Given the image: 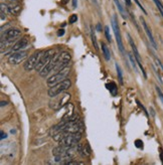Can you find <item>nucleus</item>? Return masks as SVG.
I'll list each match as a JSON object with an SVG mask.
<instances>
[{
  "mask_svg": "<svg viewBox=\"0 0 163 165\" xmlns=\"http://www.w3.org/2000/svg\"><path fill=\"white\" fill-rule=\"evenodd\" d=\"M116 71H117V75H118V80H119V83L121 85H123L124 82H123V72L122 70H121V68L118 64H116Z\"/></svg>",
  "mask_w": 163,
  "mask_h": 165,
  "instance_id": "nucleus-17",
  "label": "nucleus"
},
{
  "mask_svg": "<svg viewBox=\"0 0 163 165\" xmlns=\"http://www.w3.org/2000/svg\"><path fill=\"white\" fill-rule=\"evenodd\" d=\"M78 6V3H77V0H73V8H77Z\"/></svg>",
  "mask_w": 163,
  "mask_h": 165,
  "instance_id": "nucleus-33",
  "label": "nucleus"
},
{
  "mask_svg": "<svg viewBox=\"0 0 163 165\" xmlns=\"http://www.w3.org/2000/svg\"><path fill=\"white\" fill-rule=\"evenodd\" d=\"M77 21H78V15H77V14L71 15V17H70V19H69L70 24H74V23H75Z\"/></svg>",
  "mask_w": 163,
  "mask_h": 165,
  "instance_id": "nucleus-24",
  "label": "nucleus"
},
{
  "mask_svg": "<svg viewBox=\"0 0 163 165\" xmlns=\"http://www.w3.org/2000/svg\"><path fill=\"white\" fill-rule=\"evenodd\" d=\"M160 158H161V161H162V163H163V153H160Z\"/></svg>",
  "mask_w": 163,
  "mask_h": 165,
  "instance_id": "nucleus-38",
  "label": "nucleus"
},
{
  "mask_svg": "<svg viewBox=\"0 0 163 165\" xmlns=\"http://www.w3.org/2000/svg\"><path fill=\"white\" fill-rule=\"evenodd\" d=\"M125 2L128 6H131V0H125Z\"/></svg>",
  "mask_w": 163,
  "mask_h": 165,
  "instance_id": "nucleus-35",
  "label": "nucleus"
},
{
  "mask_svg": "<svg viewBox=\"0 0 163 165\" xmlns=\"http://www.w3.org/2000/svg\"><path fill=\"white\" fill-rule=\"evenodd\" d=\"M7 10H8V13H10L11 15L17 16L21 11V6L17 2H10L9 4H7Z\"/></svg>",
  "mask_w": 163,
  "mask_h": 165,
  "instance_id": "nucleus-13",
  "label": "nucleus"
},
{
  "mask_svg": "<svg viewBox=\"0 0 163 165\" xmlns=\"http://www.w3.org/2000/svg\"><path fill=\"white\" fill-rule=\"evenodd\" d=\"M155 61H156V63H157V64H158V66H159V67H160V68H161V70L163 71V64H161V61H160V60H159L157 59V57H155Z\"/></svg>",
  "mask_w": 163,
  "mask_h": 165,
  "instance_id": "nucleus-29",
  "label": "nucleus"
},
{
  "mask_svg": "<svg viewBox=\"0 0 163 165\" xmlns=\"http://www.w3.org/2000/svg\"><path fill=\"white\" fill-rule=\"evenodd\" d=\"M140 21H141V23H142V25H143V28H144V30H145V33L147 34V36H148L151 44L153 45L154 48H157V44H156V43H155V39H154V37H153L152 31H151V29L149 28L148 24L146 23V21L144 20L143 17H140Z\"/></svg>",
  "mask_w": 163,
  "mask_h": 165,
  "instance_id": "nucleus-12",
  "label": "nucleus"
},
{
  "mask_svg": "<svg viewBox=\"0 0 163 165\" xmlns=\"http://www.w3.org/2000/svg\"><path fill=\"white\" fill-rule=\"evenodd\" d=\"M112 27H113V30H114V34H115L117 45H118V47H119V51L121 52L122 55H125L124 44H123V41H122V37H121L120 28H119V25H118V20H117L116 16H113V18H112Z\"/></svg>",
  "mask_w": 163,
  "mask_h": 165,
  "instance_id": "nucleus-7",
  "label": "nucleus"
},
{
  "mask_svg": "<svg viewBox=\"0 0 163 165\" xmlns=\"http://www.w3.org/2000/svg\"><path fill=\"white\" fill-rule=\"evenodd\" d=\"M93 1H94L95 3H97V0H93Z\"/></svg>",
  "mask_w": 163,
  "mask_h": 165,
  "instance_id": "nucleus-41",
  "label": "nucleus"
},
{
  "mask_svg": "<svg viewBox=\"0 0 163 165\" xmlns=\"http://www.w3.org/2000/svg\"><path fill=\"white\" fill-rule=\"evenodd\" d=\"M7 138V134L6 133H4L3 131H1V140H3V139H6Z\"/></svg>",
  "mask_w": 163,
  "mask_h": 165,
  "instance_id": "nucleus-31",
  "label": "nucleus"
},
{
  "mask_svg": "<svg viewBox=\"0 0 163 165\" xmlns=\"http://www.w3.org/2000/svg\"><path fill=\"white\" fill-rule=\"evenodd\" d=\"M67 2V0H63V1H62V3H63V4H66Z\"/></svg>",
  "mask_w": 163,
  "mask_h": 165,
  "instance_id": "nucleus-40",
  "label": "nucleus"
},
{
  "mask_svg": "<svg viewBox=\"0 0 163 165\" xmlns=\"http://www.w3.org/2000/svg\"><path fill=\"white\" fill-rule=\"evenodd\" d=\"M155 88H156V92L158 94V97H159V99H160V101L162 102V104H163V93H162V91L160 90V88H159L158 86H156Z\"/></svg>",
  "mask_w": 163,
  "mask_h": 165,
  "instance_id": "nucleus-25",
  "label": "nucleus"
},
{
  "mask_svg": "<svg viewBox=\"0 0 163 165\" xmlns=\"http://www.w3.org/2000/svg\"><path fill=\"white\" fill-rule=\"evenodd\" d=\"M8 1H10V2H18L19 0H8Z\"/></svg>",
  "mask_w": 163,
  "mask_h": 165,
  "instance_id": "nucleus-39",
  "label": "nucleus"
},
{
  "mask_svg": "<svg viewBox=\"0 0 163 165\" xmlns=\"http://www.w3.org/2000/svg\"><path fill=\"white\" fill-rule=\"evenodd\" d=\"M107 88H108V90L110 91V93H111L113 96H116L117 93H118V88H117L116 86V84L115 83H110L107 85Z\"/></svg>",
  "mask_w": 163,
  "mask_h": 165,
  "instance_id": "nucleus-16",
  "label": "nucleus"
},
{
  "mask_svg": "<svg viewBox=\"0 0 163 165\" xmlns=\"http://www.w3.org/2000/svg\"><path fill=\"white\" fill-rule=\"evenodd\" d=\"M66 164H67V165H75V164H83L82 162H78V161H67L66 162Z\"/></svg>",
  "mask_w": 163,
  "mask_h": 165,
  "instance_id": "nucleus-28",
  "label": "nucleus"
},
{
  "mask_svg": "<svg viewBox=\"0 0 163 165\" xmlns=\"http://www.w3.org/2000/svg\"><path fill=\"white\" fill-rule=\"evenodd\" d=\"M134 1H135L136 3H137V5L139 6V8H140V9H141V10L143 11V12H144V13H145V14H147V12H146V10H145V9H144V7H143V6L141 5V3H140V2L138 1V0H134Z\"/></svg>",
  "mask_w": 163,
  "mask_h": 165,
  "instance_id": "nucleus-27",
  "label": "nucleus"
},
{
  "mask_svg": "<svg viewBox=\"0 0 163 165\" xmlns=\"http://www.w3.org/2000/svg\"><path fill=\"white\" fill-rule=\"evenodd\" d=\"M135 145H136V147H138V148H142L143 147V142L141 140H136L135 141Z\"/></svg>",
  "mask_w": 163,
  "mask_h": 165,
  "instance_id": "nucleus-26",
  "label": "nucleus"
},
{
  "mask_svg": "<svg viewBox=\"0 0 163 165\" xmlns=\"http://www.w3.org/2000/svg\"><path fill=\"white\" fill-rule=\"evenodd\" d=\"M101 47H102V52H103V55L105 56V60H110V59H111V53H110V49L107 47V44H106L105 43H102Z\"/></svg>",
  "mask_w": 163,
  "mask_h": 165,
  "instance_id": "nucleus-14",
  "label": "nucleus"
},
{
  "mask_svg": "<svg viewBox=\"0 0 163 165\" xmlns=\"http://www.w3.org/2000/svg\"><path fill=\"white\" fill-rule=\"evenodd\" d=\"M92 154V150H91V147L89 144H86V146H84V150H83L82 156L83 157H90Z\"/></svg>",
  "mask_w": 163,
  "mask_h": 165,
  "instance_id": "nucleus-18",
  "label": "nucleus"
},
{
  "mask_svg": "<svg viewBox=\"0 0 163 165\" xmlns=\"http://www.w3.org/2000/svg\"><path fill=\"white\" fill-rule=\"evenodd\" d=\"M51 99L52 100L50 102V107L52 110L58 111L59 109H62L64 104H69L67 102L71 99V95L70 94H63L62 96L58 95Z\"/></svg>",
  "mask_w": 163,
  "mask_h": 165,
  "instance_id": "nucleus-3",
  "label": "nucleus"
},
{
  "mask_svg": "<svg viewBox=\"0 0 163 165\" xmlns=\"http://www.w3.org/2000/svg\"><path fill=\"white\" fill-rule=\"evenodd\" d=\"M5 18H6L5 12H4V11H1V20H4Z\"/></svg>",
  "mask_w": 163,
  "mask_h": 165,
  "instance_id": "nucleus-32",
  "label": "nucleus"
},
{
  "mask_svg": "<svg viewBox=\"0 0 163 165\" xmlns=\"http://www.w3.org/2000/svg\"><path fill=\"white\" fill-rule=\"evenodd\" d=\"M6 105H7V102L2 101V102H1V105H0V106H1V107H4V106H6Z\"/></svg>",
  "mask_w": 163,
  "mask_h": 165,
  "instance_id": "nucleus-37",
  "label": "nucleus"
},
{
  "mask_svg": "<svg viewBox=\"0 0 163 165\" xmlns=\"http://www.w3.org/2000/svg\"><path fill=\"white\" fill-rule=\"evenodd\" d=\"M64 34V29H59L58 31V36H63Z\"/></svg>",
  "mask_w": 163,
  "mask_h": 165,
  "instance_id": "nucleus-30",
  "label": "nucleus"
},
{
  "mask_svg": "<svg viewBox=\"0 0 163 165\" xmlns=\"http://www.w3.org/2000/svg\"><path fill=\"white\" fill-rule=\"evenodd\" d=\"M129 59H130V60H131V64H132V66H133V68H134V70L137 72V67H136V59H135V56L132 55V53H129Z\"/></svg>",
  "mask_w": 163,
  "mask_h": 165,
  "instance_id": "nucleus-20",
  "label": "nucleus"
},
{
  "mask_svg": "<svg viewBox=\"0 0 163 165\" xmlns=\"http://www.w3.org/2000/svg\"><path fill=\"white\" fill-rule=\"evenodd\" d=\"M150 112H151V115L154 117L155 116V112H154V110H153V108H150Z\"/></svg>",
  "mask_w": 163,
  "mask_h": 165,
  "instance_id": "nucleus-36",
  "label": "nucleus"
},
{
  "mask_svg": "<svg viewBox=\"0 0 163 165\" xmlns=\"http://www.w3.org/2000/svg\"><path fill=\"white\" fill-rule=\"evenodd\" d=\"M114 2H115L116 6L118 7V10H119V12L121 13V15H122V17H123V18H127V13H126V11H125L123 5L121 4L119 0H114Z\"/></svg>",
  "mask_w": 163,
  "mask_h": 165,
  "instance_id": "nucleus-15",
  "label": "nucleus"
},
{
  "mask_svg": "<svg viewBox=\"0 0 163 165\" xmlns=\"http://www.w3.org/2000/svg\"><path fill=\"white\" fill-rule=\"evenodd\" d=\"M105 35H106V38H107V40L109 41V43H111L112 38H111V34H110L109 26H105Z\"/></svg>",
  "mask_w": 163,
  "mask_h": 165,
  "instance_id": "nucleus-21",
  "label": "nucleus"
},
{
  "mask_svg": "<svg viewBox=\"0 0 163 165\" xmlns=\"http://www.w3.org/2000/svg\"><path fill=\"white\" fill-rule=\"evenodd\" d=\"M91 37H92V43L94 44V47L96 51H99V45H98V43H97V38H96V35H95V32L93 28H91Z\"/></svg>",
  "mask_w": 163,
  "mask_h": 165,
  "instance_id": "nucleus-19",
  "label": "nucleus"
},
{
  "mask_svg": "<svg viewBox=\"0 0 163 165\" xmlns=\"http://www.w3.org/2000/svg\"><path fill=\"white\" fill-rule=\"evenodd\" d=\"M29 45V38L27 36L21 37L20 39H18L16 43L13 44L12 47V52H21L24 48H26Z\"/></svg>",
  "mask_w": 163,
  "mask_h": 165,
  "instance_id": "nucleus-11",
  "label": "nucleus"
},
{
  "mask_svg": "<svg viewBox=\"0 0 163 165\" xmlns=\"http://www.w3.org/2000/svg\"><path fill=\"white\" fill-rule=\"evenodd\" d=\"M21 31L18 28H9L6 29L5 32H1V40H16L19 37Z\"/></svg>",
  "mask_w": 163,
  "mask_h": 165,
  "instance_id": "nucleus-10",
  "label": "nucleus"
},
{
  "mask_svg": "<svg viewBox=\"0 0 163 165\" xmlns=\"http://www.w3.org/2000/svg\"><path fill=\"white\" fill-rule=\"evenodd\" d=\"M81 139H82V133L81 132L69 133V134H67V135L64 136L63 139L59 142V144L63 145V146H67V147L75 146Z\"/></svg>",
  "mask_w": 163,
  "mask_h": 165,
  "instance_id": "nucleus-5",
  "label": "nucleus"
},
{
  "mask_svg": "<svg viewBox=\"0 0 163 165\" xmlns=\"http://www.w3.org/2000/svg\"><path fill=\"white\" fill-rule=\"evenodd\" d=\"M97 30H98V31H102V26H101V23H98L97 24Z\"/></svg>",
  "mask_w": 163,
  "mask_h": 165,
  "instance_id": "nucleus-34",
  "label": "nucleus"
},
{
  "mask_svg": "<svg viewBox=\"0 0 163 165\" xmlns=\"http://www.w3.org/2000/svg\"><path fill=\"white\" fill-rule=\"evenodd\" d=\"M127 36H128V39H129V43H130L131 47H132V51H133V53H134V56H135V59H136V61H137V64L140 67V68H141L144 78L146 79V78H147V75H146V72H145V70H144V68H143V66H142L141 56H140V53H139V52H138L137 47H136V44L134 43V41H133V39H132V37H131L130 34H127Z\"/></svg>",
  "mask_w": 163,
  "mask_h": 165,
  "instance_id": "nucleus-9",
  "label": "nucleus"
},
{
  "mask_svg": "<svg viewBox=\"0 0 163 165\" xmlns=\"http://www.w3.org/2000/svg\"><path fill=\"white\" fill-rule=\"evenodd\" d=\"M27 56H28V52H24V51L14 52L9 56L8 63L10 64H14V66H16V64H19L21 63H23V61L27 59Z\"/></svg>",
  "mask_w": 163,
  "mask_h": 165,
  "instance_id": "nucleus-8",
  "label": "nucleus"
},
{
  "mask_svg": "<svg viewBox=\"0 0 163 165\" xmlns=\"http://www.w3.org/2000/svg\"><path fill=\"white\" fill-rule=\"evenodd\" d=\"M43 52V51H36L33 52L31 56H29L27 60H26L24 64V70L27 72H31L32 70H35V67H36V64H39Z\"/></svg>",
  "mask_w": 163,
  "mask_h": 165,
  "instance_id": "nucleus-6",
  "label": "nucleus"
},
{
  "mask_svg": "<svg viewBox=\"0 0 163 165\" xmlns=\"http://www.w3.org/2000/svg\"><path fill=\"white\" fill-rule=\"evenodd\" d=\"M75 148H77V152L79 153V154H81L82 155V153H83V150H84V145H83V143H79L75 145Z\"/></svg>",
  "mask_w": 163,
  "mask_h": 165,
  "instance_id": "nucleus-23",
  "label": "nucleus"
},
{
  "mask_svg": "<svg viewBox=\"0 0 163 165\" xmlns=\"http://www.w3.org/2000/svg\"><path fill=\"white\" fill-rule=\"evenodd\" d=\"M153 1H154V3H155V4H156V6H157L158 10L160 11V13H161L162 17H163V5L161 4V2L159 1V0H153Z\"/></svg>",
  "mask_w": 163,
  "mask_h": 165,
  "instance_id": "nucleus-22",
  "label": "nucleus"
},
{
  "mask_svg": "<svg viewBox=\"0 0 163 165\" xmlns=\"http://www.w3.org/2000/svg\"><path fill=\"white\" fill-rule=\"evenodd\" d=\"M70 72V66H67L66 68H62V70L58 71V72H55V75H52L51 76L47 79V84L48 87H52L56 85V84L60 83L62 80H63L64 79H67V76L69 75Z\"/></svg>",
  "mask_w": 163,
  "mask_h": 165,
  "instance_id": "nucleus-2",
  "label": "nucleus"
},
{
  "mask_svg": "<svg viewBox=\"0 0 163 165\" xmlns=\"http://www.w3.org/2000/svg\"><path fill=\"white\" fill-rule=\"evenodd\" d=\"M55 55V48H51V49H47V51L43 52V55H41V56H40V59H39V64H37L36 67H35V71L40 72L45 66H47V64H50V61L51 60V59L54 57Z\"/></svg>",
  "mask_w": 163,
  "mask_h": 165,
  "instance_id": "nucleus-4",
  "label": "nucleus"
},
{
  "mask_svg": "<svg viewBox=\"0 0 163 165\" xmlns=\"http://www.w3.org/2000/svg\"><path fill=\"white\" fill-rule=\"evenodd\" d=\"M71 86V82L70 79H64L60 83L56 84V85L51 87V89L48 90V96L51 98H54L55 96L63 94V92H66L67 90H69Z\"/></svg>",
  "mask_w": 163,
  "mask_h": 165,
  "instance_id": "nucleus-1",
  "label": "nucleus"
}]
</instances>
